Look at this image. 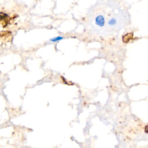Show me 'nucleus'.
<instances>
[{
	"label": "nucleus",
	"instance_id": "nucleus-4",
	"mask_svg": "<svg viewBox=\"0 0 148 148\" xmlns=\"http://www.w3.org/2000/svg\"><path fill=\"white\" fill-rule=\"evenodd\" d=\"M62 39H63V37H62V36H57V37L50 39V41H51L53 42H58Z\"/></svg>",
	"mask_w": 148,
	"mask_h": 148
},
{
	"label": "nucleus",
	"instance_id": "nucleus-5",
	"mask_svg": "<svg viewBox=\"0 0 148 148\" xmlns=\"http://www.w3.org/2000/svg\"><path fill=\"white\" fill-rule=\"evenodd\" d=\"M145 132H146V133H147V134H148V125H146V126L145 127Z\"/></svg>",
	"mask_w": 148,
	"mask_h": 148
},
{
	"label": "nucleus",
	"instance_id": "nucleus-1",
	"mask_svg": "<svg viewBox=\"0 0 148 148\" xmlns=\"http://www.w3.org/2000/svg\"><path fill=\"white\" fill-rule=\"evenodd\" d=\"M10 19V17L7 13L0 12V24L3 28L6 27L9 24Z\"/></svg>",
	"mask_w": 148,
	"mask_h": 148
},
{
	"label": "nucleus",
	"instance_id": "nucleus-2",
	"mask_svg": "<svg viewBox=\"0 0 148 148\" xmlns=\"http://www.w3.org/2000/svg\"><path fill=\"white\" fill-rule=\"evenodd\" d=\"M95 23L97 25H98L100 27H103L105 24V19H104L103 16L101 14H99V15H98L97 16H96V17L95 18Z\"/></svg>",
	"mask_w": 148,
	"mask_h": 148
},
{
	"label": "nucleus",
	"instance_id": "nucleus-3",
	"mask_svg": "<svg viewBox=\"0 0 148 148\" xmlns=\"http://www.w3.org/2000/svg\"><path fill=\"white\" fill-rule=\"evenodd\" d=\"M133 38V34L132 33H129V34H126L125 35H124L123 38V41L124 43H128Z\"/></svg>",
	"mask_w": 148,
	"mask_h": 148
}]
</instances>
